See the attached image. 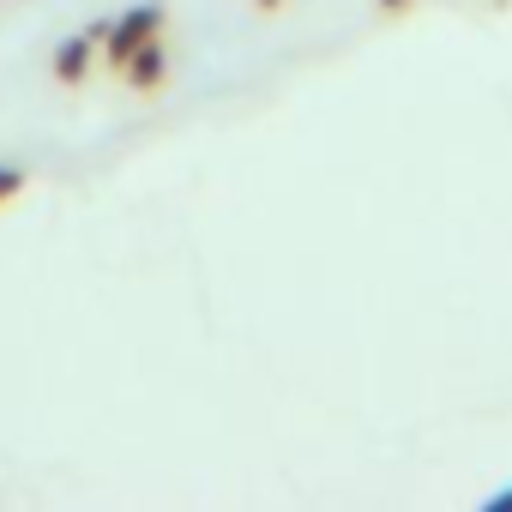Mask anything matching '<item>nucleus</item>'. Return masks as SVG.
<instances>
[{
	"mask_svg": "<svg viewBox=\"0 0 512 512\" xmlns=\"http://www.w3.org/2000/svg\"><path fill=\"white\" fill-rule=\"evenodd\" d=\"M157 25H163V7H157V0H145V7L121 13V19L109 25V61H115V67H127V61L157 37Z\"/></svg>",
	"mask_w": 512,
	"mask_h": 512,
	"instance_id": "f257e3e1",
	"label": "nucleus"
},
{
	"mask_svg": "<svg viewBox=\"0 0 512 512\" xmlns=\"http://www.w3.org/2000/svg\"><path fill=\"white\" fill-rule=\"evenodd\" d=\"M97 31H103V25H91L85 37L61 43V55H55V79H61V85H79V79H85V67H91V49H97Z\"/></svg>",
	"mask_w": 512,
	"mask_h": 512,
	"instance_id": "f03ea898",
	"label": "nucleus"
},
{
	"mask_svg": "<svg viewBox=\"0 0 512 512\" xmlns=\"http://www.w3.org/2000/svg\"><path fill=\"white\" fill-rule=\"evenodd\" d=\"M127 79H133L139 91H151V85H163V49H157V37H151V43H145V49H139V55L127 61Z\"/></svg>",
	"mask_w": 512,
	"mask_h": 512,
	"instance_id": "7ed1b4c3",
	"label": "nucleus"
},
{
	"mask_svg": "<svg viewBox=\"0 0 512 512\" xmlns=\"http://www.w3.org/2000/svg\"><path fill=\"white\" fill-rule=\"evenodd\" d=\"M19 187H25V175L0 163V205H7V199H19Z\"/></svg>",
	"mask_w": 512,
	"mask_h": 512,
	"instance_id": "20e7f679",
	"label": "nucleus"
},
{
	"mask_svg": "<svg viewBox=\"0 0 512 512\" xmlns=\"http://www.w3.org/2000/svg\"><path fill=\"white\" fill-rule=\"evenodd\" d=\"M506 506H512V488H506V494H494V500H488V512H506Z\"/></svg>",
	"mask_w": 512,
	"mask_h": 512,
	"instance_id": "39448f33",
	"label": "nucleus"
},
{
	"mask_svg": "<svg viewBox=\"0 0 512 512\" xmlns=\"http://www.w3.org/2000/svg\"><path fill=\"white\" fill-rule=\"evenodd\" d=\"M260 7H284V0H260Z\"/></svg>",
	"mask_w": 512,
	"mask_h": 512,
	"instance_id": "423d86ee",
	"label": "nucleus"
},
{
	"mask_svg": "<svg viewBox=\"0 0 512 512\" xmlns=\"http://www.w3.org/2000/svg\"><path fill=\"white\" fill-rule=\"evenodd\" d=\"M380 7H404V0H380Z\"/></svg>",
	"mask_w": 512,
	"mask_h": 512,
	"instance_id": "0eeeda50",
	"label": "nucleus"
}]
</instances>
